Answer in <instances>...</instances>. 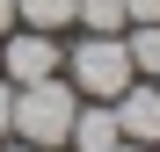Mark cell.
<instances>
[{
  "mask_svg": "<svg viewBox=\"0 0 160 152\" xmlns=\"http://www.w3.org/2000/svg\"><path fill=\"white\" fill-rule=\"evenodd\" d=\"M117 131L131 145H160V87H124L117 94Z\"/></svg>",
  "mask_w": 160,
  "mask_h": 152,
  "instance_id": "cell-4",
  "label": "cell"
},
{
  "mask_svg": "<svg viewBox=\"0 0 160 152\" xmlns=\"http://www.w3.org/2000/svg\"><path fill=\"white\" fill-rule=\"evenodd\" d=\"M80 152H109L124 131H117V109H73V131H66Z\"/></svg>",
  "mask_w": 160,
  "mask_h": 152,
  "instance_id": "cell-5",
  "label": "cell"
},
{
  "mask_svg": "<svg viewBox=\"0 0 160 152\" xmlns=\"http://www.w3.org/2000/svg\"><path fill=\"white\" fill-rule=\"evenodd\" d=\"M73 87L58 80V72H44V80H29V87H15V116H8V131H22V145H51L58 152L66 145V131H73Z\"/></svg>",
  "mask_w": 160,
  "mask_h": 152,
  "instance_id": "cell-1",
  "label": "cell"
},
{
  "mask_svg": "<svg viewBox=\"0 0 160 152\" xmlns=\"http://www.w3.org/2000/svg\"><path fill=\"white\" fill-rule=\"evenodd\" d=\"M73 87H88L95 101H117L124 87H131V51H124V36H88L73 51Z\"/></svg>",
  "mask_w": 160,
  "mask_h": 152,
  "instance_id": "cell-2",
  "label": "cell"
},
{
  "mask_svg": "<svg viewBox=\"0 0 160 152\" xmlns=\"http://www.w3.org/2000/svg\"><path fill=\"white\" fill-rule=\"evenodd\" d=\"M124 15L131 22H160V0H124Z\"/></svg>",
  "mask_w": 160,
  "mask_h": 152,
  "instance_id": "cell-9",
  "label": "cell"
},
{
  "mask_svg": "<svg viewBox=\"0 0 160 152\" xmlns=\"http://www.w3.org/2000/svg\"><path fill=\"white\" fill-rule=\"evenodd\" d=\"M73 22H88V36H117L124 29V0H73Z\"/></svg>",
  "mask_w": 160,
  "mask_h": 152,
  "instance_id": "cell-6",
  "label": "cell"
},
{
  "mask_svg": "<svg viewBox=\"0 0 160 152\" xmlns=\"http://www.w3.org/2000/svg\"><path fill=\"white\" fill-rule=\"evenodd\" d=\"M15 15L29 22V29H66L73 22V0H15Z\"/></svg>",
  "mask_w": 160,
  "mask_h": 152,
  "instance_id": "cell-7",
  "label": "cell"
},
{
  "mask_svg": "<svg viewBox=\"0 0 160 152\" xmlns=\"http://www.w3.org/2000/svg\"><path fill=\"white\" fill-rule=\"evenodd\" d=\"M109 152H153V145H131V138H117V145H109Z\"/></svg>",
  "mask_w": 160,
  "mask_h": 152,
  "instance_id": "cell-12",
  "label": "cell"
},
{
  "mask_svg": "<svg viewBox=\"0 0 160 152\" xmlns=\"http://www.w3.org/2000/svg\"><path fill=\"white\" fill-rule=\"evenodd\" d=\"M124 51H131V72H160V22H138V36Z\"/></svg>",
  "mask_w": 160,
  "mask_h": 152,
  "instance_id": "cell-8",
  "label": "cell"
},
{
  "mask_svg": "<svg viewBox=\"0 0 160 152\" xmlns=\"http://www.w3.org/2000/svg\"><path fill=\"white\" fill-rule=\"evenodd\" d=\"M15 152H51V145H15Z\"/></svg>",
  "mask_w": 160,
  "mask_h": 152,
  "instance_id": "cell-13",
  "label": "cell"
},
{
  "mask_svg": "<svg viewBox=\"0 0 160 152\" xmlns=\"http://www.w3.org/2000/svg\"><path fill=\"white\" fill-rule=\"evenodd\" d=\"M8 116H15V87L0 80V131H8Z\"/></svg>",
  "mask_w": 160,
  "mask_h": 152,
  "instance_id": "cell-10",
  "label": "cell"
},
{
  "mask_svg": "<svg viewBox=\"0 0 160 152\" xmlns=\"http://www.w3.org/2000/svg\"><path fill=\"white\" fill-rule=\"evenodd\" d=\"M0 72H8V87H29L44 80V72H58V44H51V29H22L0 44Z\"/></svg>",
  "mask_w": 160,
  "mask_h": 152,
  "instance_id": "cell-3",
  "label": "cell"
},
{
  "mask_svg": "<svg viewBox=\"0 0 160 152\" xmlns=\"http://www.w3.org/2000/svg\"><path fill=\"white\" fill-rule=\"evenodd\" d=\"M15 29V0H0V36H8Z\"/></svg>",
  "mask_w": 160,
  "mask_h": 152,
  "instance_id": "cell-11",
  "label": "cell"
}]
</instances>
